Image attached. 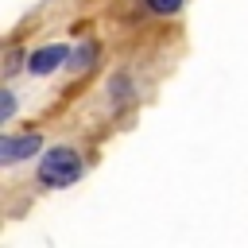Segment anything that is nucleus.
Listing matches in <instances>:
<instances>
[{
	"label": "nucleus",
	"instance_id": "1",
	"mask_svg": "<svg viewBox=\"0 0 248 248\" xmlns=\"http://www.w3.org/2000/svg\"><path fill=\"white\" fill-rule=\"evenodd\" d=\"M78 174H81V163H78V155L70 147H54L39 163V182L43 186H70Z\"/></svg>",
	"mask_w": 248,
	"mask_h": 248
},
{
	"label": "nucleus",
	"instance_id": "2",
	"mask_svg": "<svg viewBox=\"0 0 248 248\" xmlns=\"http://www.w3.org/2000/svg\"><path fill=\"white\" fill-rule=\"evenodd\" d=\"M31 151H39V136H35V132H27V136H4V140H0V159H4V163L27 159Z\"/></svg>",
	"mask_w": 248,
	"mask_h": 248
},
{
	"label": "nucleus",
	"instance_id": "3",
	"mask_svg": "<svg viewBox=\"0 0 248 248\" xmlns=\"http://www.w3.org/2000/svg\"><path fill=\"white\" fill-rule=\"evenodd\" d=\"M58 62H66V46H43V50H35L31 54V74H50Z\"/></svg>",
	"mask_w": 248,
	"mask_h": 248
},
{
	"label": "nucleus",
	"instance_id": "4",
	"mask_svg": "<svg viewBox=\"0 0 248 248\" xmlns=\"http://www.w3.org/2000/svg\"><path fill=\"white\" fill-rule=\"evenodd\" d=\"M147 8H151V12H167V16H170V12H178V8H182V0H147Z\"/></svg>",
	"mask_w": 248,
	"mask_h": 248
},
{
	"label": "nucleus",
	"instance_id": "5",
	"mask_svg": "<svg viewBox=\"0 0 248 248\" xmlns=\"http://www.w3.org/2000/svg\"><path fill=\"white\" fill-rule=\"evenodd\" d=\"M12 108H16V101H12V93H4V120L12 116Z\"/></svg>",
	"mask_w": 248,
	"mask_h": 248
}]
</instances>
